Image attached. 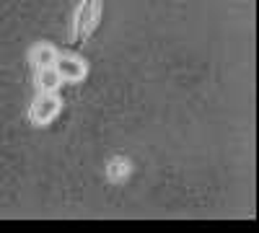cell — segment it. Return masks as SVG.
I'll use <instances>...</instances> for the list:
<instances>
[{"label": "cell", "mask_w": 259, "mask_h": 233, "mask_svg": "<svg viewBox=\"0 0 259 233\" xmlns=\"http://www.w3.org/2000/svg\"><path fill=\"white\" fill-rule=\"evenodd\" d=\"M60 107H62V101L57 91H39V96L34 99L31 109H29V119L34 124H50L60 114Z\"/></svg>", "instance_id": "1"}, {"label": "cell", "mask_w": 259, "mask_h": 233, "mask_svg": "<svg viewBox=\"0 0 259 233\" xmlns=\"http://www.w3.org/2000/svg\"><path fill=\"white\" fill-rule=\"evenodd\" d=\"M57 73L62 75V80H70V83H78L85 78V73H89V68H85V62L75 55H60L57 62H55Z\"/></svg>", "instance_id": "2"}, {"label": "cell", "mask_w": 259, "mask_h": 233, "mask_svg": "<svg viewBox=\"0 0 259 233\" xmlns=\"http://www.w3.org/2000/svg\"><path fill=\"white\" fill-rule=\"evenodd\" d=\"M57 57H60V52L52 47V44H47V41H41V44H36L31 52H29V60H31V65L39 70V68H52L55 62H57Z\"/></svg>", "instance_id": "3"}, {"label": "cell", "mask_w": 259, "mask_h": 233, "mask_svg": "<svg viewBox=\"0 0 259 233\" xmlns=\"http://www.w3.org/2000/svg\"><path fill=\"white\" fill-rule=\"evenodd\" d=\"M60 83H62V75L57 73V68H39L36 70V86L39 91H57L60 88Z\"/></svg>", "instance_id": "4"}, {"label": "cell", "mask_w": 259, "mask_h": 233, "mask_svg": "<svg viewBox=\"0 0 259 233\" xmlns=\"http://www.w3.org/2000/svg\"><path fill=\"white\" fill-rule=\"evenodd\" d=\"M127 174H130V168H127L124 161H112V163H109V179L119 181V179H124Z\"/></svg>", "instance_id": "5"}]
</instances>
